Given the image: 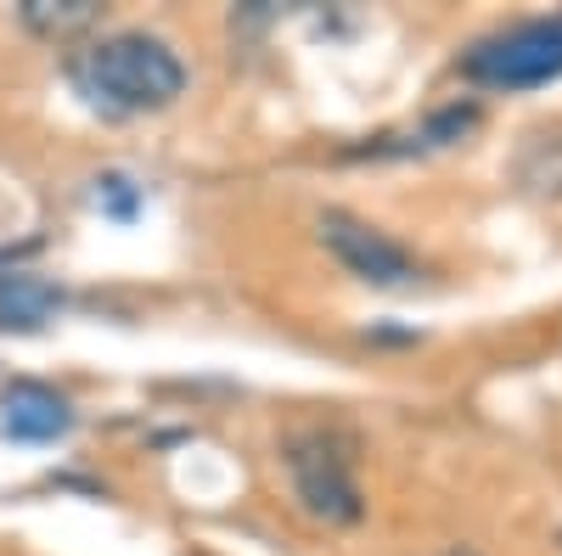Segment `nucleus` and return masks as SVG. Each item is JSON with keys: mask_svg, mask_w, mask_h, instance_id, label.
Instances as JSON below:
<instances>
[{"mask_svg": "<svg viewBox=\"0 0 562 556\" xmlns=\"http://www.w3.org/2000/svg\"><path fill=\"white\" fill-rule=\"evenodd\" d=\"M18 18H23L34 34H45V39H68V34H79V29L97 23L102 7H97V0H23Z\"/></svg>", "mask_w": 562, "mask_h": 556, "instance_id": "obj_7", "label": "nucleus"}, {"mask_svg": "<svg viewBox=\"0 0 562 556\" xmlns=\"http://www.w3.org/2000/svg\"><path fill=\"white\" fill-rule=\"evenodd\" d=\"M461 73L473 84H490V90H535V84L562 79V12L484 34L461 57Z\"/></svg>", "mask_w": 562, "mask_h": 556, "instance_id": "obj_3", "label": "nucleus"}, {"mask_svg": "<svg viewBox=\"0 0 562 556\" xmlns=\"http://www.w3.org/2000/svg\"><path fill=\"white\" fill-rule=\"evenodd\" d=\"M315 230H321V242L338 253V264L349 275H360V282H371V287H416L422 270H416V259L389 237V230L366 225V219H355L344 208H326Z\"/></svg>", "mask_w": 562, "mask_h": 556, "instance_id": "obj_4", "label": "nucleus"}, {"mask_svg": "<svg viewBox=\"0 0 562 556\" xmlns=\"http://www.w3.org/2000/svg\"><path fill=\"white\" fill-rule=\"evenodd\" d=\"M74 90L102 107L113 118H130V113H158L169 107L180 90H186V68L180 57L158 34H140V29H124V34H102L90 39L85 52L74 57Z\"/></svg>", "mask_w": 562, "mask_h": 556, "instance_id": "obj_1", "label": "nucleus"}, {"mask_svg": "<svg viewBox=\"0 0 562 556\" xmlns=\"http://www.w3.org/2000/svg\"><path fill=\"white\" fill-rule=\"evenodd\" d=\"M63 304L68 293L57 282H45V275H29V270L0 275V332H40Z\"/></svg>", "mask_w": 562, "mask_h": 556, "instance_id": "obj_6", "label": "nucleus"}, {"mask_svg": "<svg viewBox=\"0 0 562 556\" xmlns=\"http://www.w3.org/2000/svg\"><path fill=\"white\" fill-rule=\"evenodd\" d=\"M0 433L23 444H52L74 433V405L45 383H7L0 388Z\"/></svg>", "mask_w": 562, "mask_h": 556, "instance_id": "obj_5", "label": "nucleus"}, {"mask_svg": "<svg viewBox=\"0 0 562 556\" xmlns=\"http://www.w3.org/2000/svg\"><path fill=\"white\" fill-rule=\"evenodd\" d=\"M97 203H102V208H113L119 219H130V214H135V203H140V192H135V185H130L124 174H102V180H97Z\"/></svg>", "mask_w": 562, "mask_h": 556, "instance_id": "obj_8", "label": "nucleus"}, {"mask_svg": "<svg viewBox=\"0 0 562 556\" xmlns=\"http://www.w3.org/2000/svg\"><path fill=\"white\" fill-rule=\"evenodd\" d=\"M281 467L315 523H360L366 500L355 478V444L338 428H299L281 444Z\"/></svg>", "mask_w": 562, "mask_h": 556, "instance_id": "obj_2", "label": "nucleus"}]
</instances>
